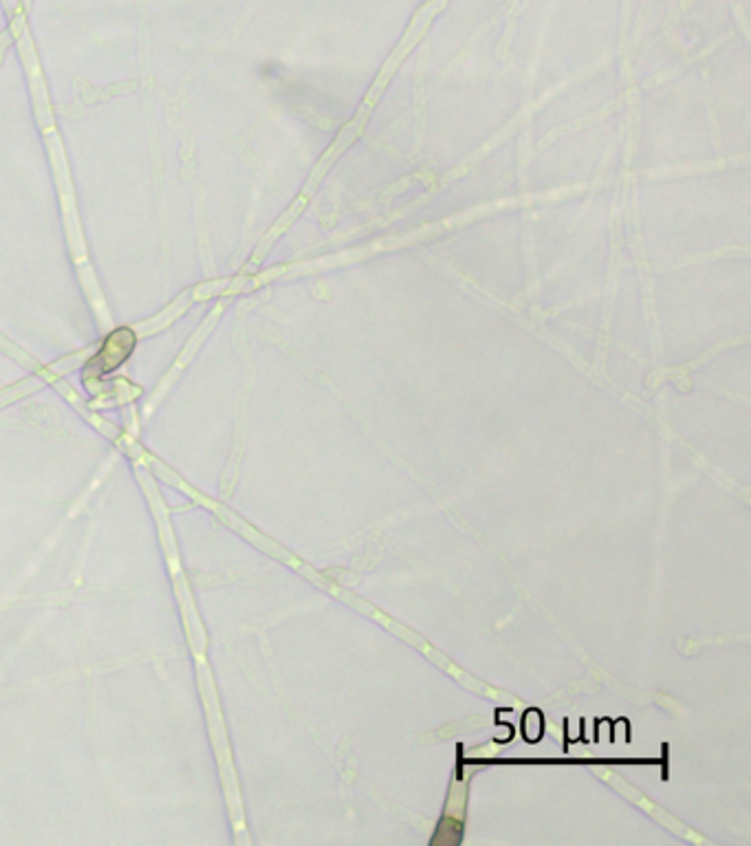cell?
<instances>
[{"instance_id": "6da1fadb", "label": "cell", "mask_w": 751, "mask_h": 846, "mask_svg": "<svg viewBox=\"0 0 751 846\" xmlns=\"http://www.w3.org/2000/svg\"><path fill=\"white\" fill-rule=\"evenodd\" d=\"M133 349H135L133 331L117 329L113 335H108V340L104 342L102 351L97 353L95 360L89 362V371H93V375L113 373L115 368H119L128 360V355L133 353Z\"/></svg>"}]
</instances>
